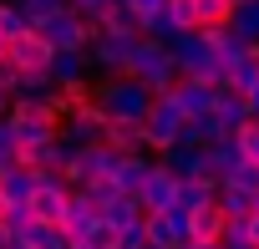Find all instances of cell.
I'll list each match as a JSON object with an SVG mask.
<instances>
[{
  "label": "cell",
  "mask_w": 259,
  "mask_h": 249,
  "mask_svg": "<svg viewBox=\"0 0 259 249\" xmlns=\"http://www.w3.org/2000/svg\"><path fill=\"white\" fill-rule=\"evenodd\" d=\"M133 46H138V36L97 31V36H92V46H87V61H92V71H97V76H122V71H127V61H133Z\"/></svg>",
  "instance_id": "cell-6"
},
{
  "label": "cell",
  "mask_w": 259,
  "mask_h": 249,
  "mask_svg": "<svg viewBox=\"0 0 259 249\" xmlns=\"http://www.w3.org/2000/svg\"><path fill=\"white\" fill-rule=\"evenodd\" d=\"M224 138H234V133L224 128L213 112H203V117H188V122H183V138H178V143H188V148H213V143H224Z\"/></svg>",
  "instance_id": "cell-18"
},
{
  "label": "cell",
  "mask_w": 259,
  "mask_h": 249,
  "mask_svg": "<svg viewBox=\"0 0 259 249\" xmlns=\"http://www.w3.org/2000/svg\"><path fill=\"white\" fill-rule=\"evenodd\" d=\"M0 249H11V229L6 224H0Z\"/></svg>",
  "instance_id": "cell-42"
},
{
  "label": "cell",
  "mask_w": 259,
  "mask_h": 249,
  "mask_svg": "<svg viewBox=\"0 0 259 249\" xmlns=\"http://www.w3.org/2000/svg\"><path fill=\"white\" fill-rule=\"evenodd\" d=\"M158 168H163L173 183H193V178H208V173H203V148H188V143H178V148L158 153ZM208 183H213V178H208Z\"/></svg>",
  "instance_id": "cell-11"
},
{
  "label": "cell",
  "mask_w": 259,
  "mask_h": 249,
  "mask_svg": "<svg viewBox=\"0 0 259 249\" xmlns=\"http://www.w3.org/2000/svg\"><path fill=\"white\" fill-rule=\"evenodd\" d=\"M244 102H249V122H259V81L244 92Z\"/></svg>",
  "instance_id": "cell-39"
},
{
  "label": "cell",
  "mask_w": 259,
  "mask_h": 249,
  "mask_svg": "<svg viewBox=\"0 0 259 249\" xmlns=\"http://www.w3.org/2000/svg\"><path fill=\"white\" fill-rule=\"evenodd\" d=\"M127 76H133V81H143L153 97L173 92V87H178V66H173V51H168V41H148V36H138V46H133V61H127Z\"/></svg>",
  "instance_id": "cell-2"
},
{
  "label": "cell",
  "mask_w": 259,
  "mask_h": 249,
  "mask_svg": "<svg viewBox=\"0 0 259 249\" xmlns=\"http://www.w3.org/2000/svg\"><path fill=\"white\" fill-rule=\"evenodd\" d=\"M56 97V92H51ZM46 97V102H51ZM46 102H11V128H16V138L21 143H36V138H56V117H51V107Z\"/></svg>",
  "instance_id": "cell-9"
},
{
  "label": "cell",
  "mask_w": 259,
  "mask_h": 249,
  "mask_svg": "<svg viewBox=\"0 0 259 249\" xmlns=\"http://www.w3.org/2000/svg\"><path fill=\"white\" fill-rule=\"evenodd\" d=\"M97 31H117V36H143V16L133 11V6H112L107 16H102V26Z\"/></svg>",
  "instance_id": "cell-27"
},
{
  "label": "cell",
  "mask_w": 259,
  "mask_h": 249,
  "mask_svg": "<svg viewBox=\"0 0 259 249\" xmlns=\"http://www.w3.org/2000/svg\"><path fill=\"white\" fill-rule=\"evenodd\" d=\"M224 183H234V188H249V193H259V163H249V158H244V168H234V178H224Z\"/></svg>",
  "instance_id": "cell-38"
},
{
  "label": "cell",
  "mask_w": 259,
  "mask_h": 249,
  "mask_svg": "<svg viewBox=\"0 0 259 249\" xmlns=\"http://www.w3.org/2000/svg\"><path fill=\"white\" fill-rule=\"evenodd\" d=\"M92 102L107 112V122H143L148 107H153V92L122 71V76H102V81H92Z\"/></svg>",
  "instance_id": "cell-1"
},
{
  "label": "cell",
  "mask_w": 259,
  "mask_h": 249,
  "mask_svg": "<svg viewBox=\"0 0 259 249\" xmlns=\"http://www.w3.org/2000/svg\"><path fill=\"white\" fill-rule=\"evenodd\" d=\"M219 92H224V87H213V81H198V76H178V87H173L168 97L183 107V117H203V112H213Z\"/></svg>",
  "instance_id": "cell-10"
},
{
  "label": "cell",
  "mask_w": 259,
  "mask_h": 249,
  "mask_svg": "<svg viewBox=\"0 0 259 249\" xmlns=\"http://www.w3.org/2000/svg\"><path fill=\"white\" fill-rule=\"evenodd\" d=\"M163 16L173 21V31H198V26H193V11H188V0H168Z\"/></svg>",
  "instance_id": "cell-36"
},
{
  "label": "cell",
  "mask_w": 259,
  "mask_h": 249,
  "mask_svg": "<svg viewBox=\"0 0 259 249\" xmlns=\"http://www.w3.org/2000/svg\"><path fill=\"white\" fill-rule=\"evenodd\" d=\"M213 117L224 122L229 133H239L244 122H249V102H244V92H234V87H224V92H219V102H213Z\"/></svg>",
  "instance_id": "cell-20"
},
{
  "label": "cell",
  "mask_w": 259,
  "mask_h": 249,
  "mask_svg": "<svg viewBox=\"0 0 259 249\" xmlns=\"http://www.w3.org/2000/svg\"><path fill=\"white\" fill-rule=\"evenodd\" d=\"M229 31L249 46H259V0H244V6L229 11Z\"/></svg>",
  "instance_id": "cell-23"
},
{
  "label": "cell",
  "mask_w": 259,
  "mask_h": 249,
  "mask_svg": "<svg viewBox=\"0 0 259 249\" xmlns=\"http://www.w3.org/2000/svg\"><path fill=\"white\" fill-rule=\"evenodd\" d=\"M138 203H143L148 214H158V209H173V203H178V183H173V178H168V173H163V168L153 163L148 183L138 188Z\"/></svg>",
  "instance_id": "cell-17"
},
{
  "label": "cell",
  "mask_w": 259,
  "mask_h": 249,
  "mask_svg": "<svg viewBox=\"0 0 259 249\" xmlns=\"http://www.w3.org/2000/svg\"><path fill=\"white\" fill-rule=\"evenodd\" d=\"M224 249H239V244H254V234H249V219H229L224 224V239H219Z\"/></svg>",
  "instance_id": "cell-35"
},
{
  "label": "cell",
  "mask_w": 259,
  "mask_h": 249,
  "mask_svg": "<svg viewBox=\"0 0 259 249\" xmlns=\"http://www.w3.org/2000/svg\"><path fill=\"white\" fill-rule=\"evenodd\" d=\"M224 214H219V203H208V209H193L188 214V244H219L224 239Z\"/></svg>",
  "instance_id": "cell-19"
},
{
  "label": "cell",
  "mask_w": 259,
  "mask_h": 249,
  "mask_svg": "<svg viewBox=\"0 0 259 249\" xmlns=\"http://www.w3.org/2000/svg\"><path fill=\"white\" fill-rule=\"evenodd\" d=\"M219 198V183H208V178H193V183H178V209H208Z\"/></svg>",
  "instance_id": "cell-26"
},
{
  "label": "cell",
  "mask_w": 259,
  "mask_h": 249,
  "mask_svg": "<svg viewBox=\"0 0 259 249\" xmlns=\"http://www.w3.org/2000/svg\"><path fill=\"white\" fill-rule=\"evenodd\" d=\"M16 153H21V138H16V128H11V112H6V117H0V173L16 168Z\"/></svg>",
  "instance_id": "cell-29"
},
{
  "label": "cell",
  "mask_w": 259,
  "mask_h": 249,
  "mask_svg": "<svg viewBox=\"0 0 259 249\" xmlns=\"http://www.w3.org/2000/svg\"><path fill=\"white\" fill-rule=\"evenodd\" d=\"M102 219H107L112 229H133V224H143V219H148V209L138 203V193H122V198H112V203L102 209Z\"/></svg>",
  "instance_id": "cell-21"
},
{
  "label": "cell",
  "mask_w": 259,
  "mask_h": 249,
  "mask_svg": "<svg viewBox=\"0 0 259 249\" xmlns=\"http://www.w3.org/2000/svg\"><path fill=\"white\" fill-rule=\"evenodd\" d=\"M0 61H6V36H0Z\"/></svg>",
  "instance_id": "cell-44"
},
{
  "label": "cell",
  "mask_w": 259,
  "mask_h": 249,
  "mask_svg": "<svg viewBox=\"0 0 259 249\" xmlns=\"http://www.w3.org/2000/svg\"><path fill=\"white\" fill-rule=\"evenodd\" d=\"M234 143H239V153H244L249 163H259V122H244V128L234 133Z\"/></svg>",
  "instance_id": "cell-34"
},
{
  "label": "cell",
  "mask_w": 259,
  "mask_h": 249,
  "mask_svg": "<svg viewBox=\"0 0 259 249\" xmlns=\"http://www.w3.org/2000/svg\"><path fill=\"white\" fill-rule=\"evenodd\" d=\"M249 234H254V244H259V209L249 214Z\"/></svg>",
  "instance_id": "cell-40"
},
{
  "label": "cell",
  "mask_w": 259,
  "mask_h": 249,
  "mask_svg": "<svg viewBox=\"0 0 259 249\" xmlns=\"http://www.w3.org/2000/svg\"><path fill=\"white\" fill-rule=\"evenodd\" d=\"M31 198H36V168H6L0 173V209H31Z\"/></svg>",
  "instance_id": "cell-13"
},
{
  "label": "cell",
  "mask_w": 259,
  "mask_h": 249,
  "mask_svg": "<svg viewBox=\"0 0 259 249\" xmlns=\"http://www.w3.org/2000/svg\"><path fill=\"white\" fill-rule=\"evenodd\" d=\"M76 193H87V203H92V209H97V214H102V209H107V203H112V198H122V193H117V183H112V178H92V183H87V188H76Z\"/></svg>",
  "instance_id": "cell-30"
},
{
  "label": "cell",
  "mask_w": 259,
  "mask_h": 249,
  "mask_svg": "<svg viewBox=\"0 0 259 249\" xmlns=\"http://www.w3.org/2000/svg\"><path fill=\"white\" fill-rule=\"evenodd\" d=\"M234 168H244V153H239V143H234V138H224V143L203 148V173H208L213 183L234 178Z\"/></svg>",
  "instance_id": "cell-16"
},
{
  "label": "cell",
  "mask_w": 259,
  "mask_h": 249,
  "mask_svg": "<svg viewBox=\"0 0 259 249\" xmlns=\"http://www.w3.org/2000/svg\"><path fill=\"white\" fill-rule=\"evenodd\" d=\"M153 153H122L117 158V168H112V183H117V193H138L143 183H148V173H153Z\"/></svg>",
  "instance_id": "cell-14"
},
{
  "label": "cell",
  "mask_w": 259,
  "mask_h": 249,
  "mask_svg": "<svg viewBox=\"0 0 259 249\" xmlns=\"http://www.w3.org/2000/svg\"><path fill=\"white\" fill-rule=\"evenodd\" d=\"M46 76H51V87H61L66 97H87V92H92V61H87V51H51Z\"/></svg>",
  "instance_id": "cell-7"
},
{
  "label": "cell",
  "mask_w": 259,
  "mask_h": 249,
  "mask_svg": "<svg viewBox=\"0 0 259 249\" xmlns=\"http://www.w3.org/2000/svg\"><path fill=\"white\" fill-rule=\"evenodd\" d=\"M26 31H31V21H26L16 6H6V0H0V36L16 41V36H26Z\"/></svg>",
  "instance_id": "cell-33"
},
{
  "label": "cell",
  "mask_w": 259,
  "mask_h": 249,
  "mask_svg": "<svg viewBox=\"0 0 259 249\" xmlns=\"http://www.w3.org/2000/svg\"><path fill=\"white\" fill-rule=\"evenodd\" d=\"M112 6H117V0H66V11H76V16H81V21H87L92 31L102 26V16H107Z\"/></svg>",
  "instance_id": "cell-32"
},
{
  "label": "cell",
  "mask_w": 259,
  "mask_h": 249,
  "mask_svg": "<svg viewBox=\"0 0 259 249\" xmlns=\"http://www.w3.org/2000/svg\"><path fill=\"white\" fill-rule=\"evenodd\" d=\"M16 239H21L26 249H66V234H61L56 224H41V219H31Z\"/></svg>",
  "instance_id": "cell-25"
},
{
  "label": "cell",
  "mask_w": 259,
  "mask_h": 249,
  "mask_svg": "<svg viewBox=\"0 0 259 249\" xmlns=\"http://www.w3.org/2000/svg\"><path fill=\"white\" fill-rule=\"evenodd\" d=\"M254 81H259V46H254V51H249V56H244V61L234 66V76H229V87H234V92H249Z\"/></svg>",
  "instance_id": "cell-31"
},
{
  "label": "cell",
  "mask_w": 259,
  "mask_h": 249,
  "mask_svg": "<svg viewBox=\"0 0 259 249\" xmlns=\"http://www.w3.org/2000/svg\"><path fill=\"white\" fill-rule=\"evenodd\" d=\"M66 249H92V244H81V239H76V244H66Z\"/></svg>",
  "instance_id": "cell-43"
},
{
  "label": "cell",
  "mask_w": 259,
  "mask_h": 249,
  "mask_svg": "<svg viewBox=\"0 0 259 249\" xmlns=\"http://www.w3.org/2000/svg\"><path fill=\"white\" fill-rule=\"evenodd\" d=\"M51 6H66V0H51Z\"/></svg>",
  "instance_id": "cell-48"
},
{
  "label": "cell",
  "mask_w": 259,
  "mask_h": 249,
  "mask_svg": "<svg viewBox=\"0 0 259 249\" xmlns=\"http://www.w3.org/2000/svg\"><path fill=\"white\" fill-rule=\"evenodd\" d=\"M6 112H11V92H6V87H0V117H6Z\"/></svg>",
  "instance_id": "cell-41"
},
{
  "label": "cell",
  "mask_w": 259,
  "mask_h": 249,
  "mask_svg": "<svg viewBox=\"0 0 259 249\" xmlns=\"http://www.w3.org/2000/svg\"><path fill=\"white\" fill-rule=\"evenodd\" d=\"M97 219H102V214L87 203V193H76V188H71V203H66V214H61V224H56V229L66 234V244H76V239H87V234H92V224H97Z\"/></svg>",
  "instance_id": "cell-15"
},
{
  "label": "cell",
  "mask_w": 259,
  "mask_h": 249,
  "mask_svg": "<svg viewBox=\"0 0 259 249\" xmlns=\"http://www.w3.org/2000/svg\"><path fill=\"white\" fill-rule=\"evenodd\" d=\"M6 61H11L16 71H46V61H51V46H46L36 31H26V36L6 41Z\"/></svg>",
  "instance_id": "cell-12"
},
{
  "label": "cell",
  "mask_w": 259,
  "mask_h": 249,
  "mask_svg": "<svg viewBox=\"0 0 259 249\" xmlns=\"http://www.w3.org/2000/svg\"><path fill=\"white\" fill-rule=\"evenodd\" d=\"M102 143L117 153H143V122H107Z\"/></svg>",
  "instance_id": "cell-22"
},
{
  "label": "cell",
  "mask_w": 259,
  "mask_h": 249,
  "mask_svg": "<svg viewBox=\"0 0 259 249\" xmlns=\"http://www.w3.org/2000/svg\"><path fill=\"white\" fill-rule=\"evenodd\" d=\"M213 203H219L224 219H249L254 214V193L249 188H234V183H219V198Z\"/></svg>",
  "instance_id": "cell-24"
},
{
  "label": "cell",
  "mask_w": 259,
  "mask_h": 249,
  "mask_svg": "<svg viewBox=\"0 0 259 249\" xmlns=\"http://www.w3.org/2000/svg\"><path fill=\"white\" fill-rule=\"evenodd\" d=\"M11 249H26V244H21V239H11Z\"/></svg>",
  "instance_id": "cell-46"
},
{
  "label": "cell",
  "mask_w": 259,
  "mask_h": 249,
  "mask_svg": "<svg viewBox=\"0 0 259 249\" xmlns=\"http://www.w3.org/2000/svg\"><path fill=\"white\" fill-rule=\"evenodd\" d=\"M224 6H229V11H234V6H244V0H224Z\"/></svg>",
  "instance_id": "cell-45"
},
{
  "label": "cell",
  "mask_w": 259,
  "mask_h": 249,
  "mask_svg": "<svg viewBox=\"0 0 259 249\" xmlns=\"http://www.w3.org/2000/svg\"><path fill=\"white\" fill-rule=\"evenodd\" d=\"M81 244H92V249H117V229H112L107 219H97V224H92V234H87Z\"/></svg>",
  "instance_id": "cell-37"
},
{
  "label": "cell",
  "mask_w": 259,
  "mask_h": 249,
  "mask_svg": "<svg viewBox=\"0 0 259 249\" xmlns=\"http://www.w3.org/2000/svg\"><path fill=\"white\" fill-rule=\"evenodd\" d=\"M183 107L163 92V97H153V107H148V117H143V153H168V148H178V138H183Z\"/></svg>",
  "instance_id": "cell-3"
},
{
  "label": "cell",
  "mask_w": 259,
  "mask_h": 249,
  "mask_svg": "<svg viewBox=\"0 0 259 249\" xmlns=\"http://www.w3.org/2000/svg\"><path fill=\"white\" fill-rule=\"evenodd\" d=\"M188 11H193V26H198V31L229 26V6H224V0H188Z\"/></svg>",
  "instance_id": "cell-28"
},
{
  "label": "cell",
  "mask_w": 259,
  "mask_h": 249,
  "mask_svg": "<svg viewBox=\"0 0 259 249\" xmlns=\"http://www.w3.org/2000/svg\"><path fill=\"white\" fill-rule=\"evenodd\" d=\"M31 31H36L51 51H87V46H92V36H97V31H92L76 11H66V6H56V11H51L46 21H36Z\"/></svg>",
  "instance_id": "cell-5"
},
{
  "label": "cell",
  "mask_w": 259,
  "mask_h": 249,
  "mask_svg": "<svg viewBox=\"0 0 259 249\" xmlns=\"http://www.w3.org/2000/svg\"><path fill=\"white\" fill-rule=\"evenodd\" d=\"M102 133H107V112L92 102V92L71 97V112L56 122V138L71 143V148H92V143H102Z\"/></svg>",
  "instance_id": "cell-4"
},
{
  "label": "cell",
  "mask_w": 259,
  "mask_h": 249,
  "mask_svg": "<svg viewBox=\"0 0 259 249\" xmlns=\"http://www.w3.org/2000/svg\"><path fill=\"white\" fill-rule=\"evenodd\" d=\"M143 234H148V244L153 249H183L188 244V209H158V214H148L143 219Z\"/></svg>",
  "instance_id": "cell-8"
},
{
  "label": "cell",
  "mask_w": 259,
  "mask_h": 249,
  "mask_svg": "<svg viewBox=\"0 0 259 249\" xmlns=\"http://www.w3.org/2000/svg\"><path fill=\"white\" fill-rule=\"evenodd\" d=\"M239 249H259V244H239Z\"/></svg>",
  "instance_id": "cell-47"
}]
</instances>
